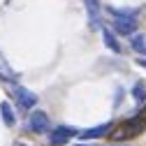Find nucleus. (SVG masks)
Instances as JSON below:
<instances>
[{
	"label": "nucleus",
	"instance_id": "f257e3e1",
	"mask_svg": "<svg viewBox=\"0 0 146 146\" xmlns=\"http://www.w3.org/2000/svg\"><path fill=\"white\" fill-rule=\"evenodd\" d=\"M109 14H111V26L118 35H132L137 33V9H116L109 7Z\"/></svg>",
	"mask_w": 146,
	"mask_h": 146
},
{
	"label": "nucleus",
	"instance_id": "f03ea898",
	"mask_svg": "<svg viewBox=\"0 0 146 146\" xmlns=\"http://www.w3.org/2000/svg\"><path fill=\"white\" fill-rule=\"evenodd\" d=\"M144 130H146V118L139 114V116H135L130 121H125L123 125H118L111 132V139H130V137H137Z\"/></svg>",
	"mask_w": 146,
	"mask_h": 146
},
{
	"label": "nucleus",
	"instance_id": "7ed1b4c3",
	"mask_svg": "<svg viewBox=\"0 0 146 146\" xmlns=\"http://www.w3.org/2000/svg\"><path fill=\"white\" fill-rule=\"evenodd\" d=\"M12 93H14V100L19 102V107L30 109V107H35V104H37V95H35L33 90L23 88V86H14V88H12Z\"/></svg>",
	"mask_w": 146,
	"mask_h": 146
},
{
	"label": "nucleus",
	"instance_id": "20e7f679",
	"mask_svg": "<svg viewBox=\"0 0 146 146\" xmlns=\"http://www.w3.org/2000/svg\"><path fill=\"white\" fill-rule=\"evenodd\" d=\"M28 130L30 132H46L49 130V116L44 114V111H33L30 116H28Z\"/></svg>",
	"mask_w": 146,
	"mask_h": 146
},
{
	"label": "nucleus",
	"instance_id": "39448f33",
	"mask_svg": "<svg viewBox=\"0 0 146 146\" xmlns=\"http://www.w3.org/2000/svg\"><path fill=\"white\" fill-rule=\"evenodd\" d=\"M74 135H77L74 130H70V127H65V125H58V127H53V130H51L49 141H51V146H63V144H67Z\"/></svg>",
	"mask_w": 146,
	"mask_h": 146
},
{
	"label": "nucleus",
	"instance_id": "423d86ee",
	"mask_svg": "<svg viewBox=\"0 0 146 146\" xmlns=\"http://www.w3.org/2000/svg\"><path fill=\"white\" fill-rule=\"evenodd\" d=\"M107 132H111V123H102V125H98V127H88V130L79 132L77 137H81V139H100V137H104Z\"/></svg>",
	"mask_w": 146,
	"mask_h": 146
},
{
	"label": "nucleus",
	"instance_id": "0eeeda50",
	"mask_svg": "<svg viewBox=\"0 0 146 146\" xmlns=\"http://www.w3.org/2000/svg\"><path fill=\"white\" fill-rule=\"evenodd\" d=\"M86 9H88V21L90 26H100V0H86Z\"/></svg>",
	"mask_w": 146,
	"mask_h": 146
},
{
	"label": "nucleus",
	"instance_id": "6e6552de",
	"mask_svg": "<svg viewBox=\"0 0 146 146\" xmlns=\"http://www.w3.org/2000/svg\"><path fill=\"white\" fill-rule=\"evenodd\" d=\"M102 37H104V44L111 49L114 53H121V44H118V40H116V35L109 30V28H102Z\"/></svg>",
	"mask_w": 146,
	"mask_h": 146
},
{
	"label": "nucleus",
	"instance_id": "1a4fd4ad",
	"mask_svg": "<svg viewBox=\"0 0 146 146\" xmlns=\"http://www.w3.org/2000/svg\"><path fill=\"white\" fill-rule=\"evenodd\" d=\"M130 46H132V49H135L137 53H141V56H146V37H144V35H137V33H132Z\"/></svg>",
	"mask_w": 146,
	"mask_h": 146
},
{
	"label": "nucleus",
	"instance_id": "9d476101",
	"mask_svg": "<svg viewBox=\"0 0 146 146\" xmlns=\"http://www.w3.org/2000/svg\"><path fill=\"white\" fill-rule=\"evenodd\" d=\"M0 114H3V121H5V125H14V123H16V118H14V111H12V107H9L7 102H0Z\"/></svg>",
	"mask_w": 146,
	"mask_h": 146
},
{
	"label": "nucleus",
	"instance_id": "9b49d317",
	"mask_svg": "<svg viewBox=\"0 0 146 146\" xmlns=\"http://www.w3.org/2000/svg\"><path fill=\"white\" fill-rule=\"evenodd\" d=\"M0 79H3V81H7V84L16 81V74H14V72L7 67V63H5L3 58H0Z\"/></svg>",
	"mask_w": 146,
	"mask_h": 146
},
{
	"label": "nucleus",
	"instance_id": "f8f14e48",
	"mask_svg": "<svg viewBox=\"0 0 146 146\" xmlns=\"http://www.w3.org/2000/svg\"><path fill=\"white\" fill-rule=\"evenodd\" d=\"M132 93H135L137 102H144V100H146V88H144V84H137V86L132 88Z\"/></svg>",
	"mask_w": 146,
	"mask_h": 146
}]
</instances>
